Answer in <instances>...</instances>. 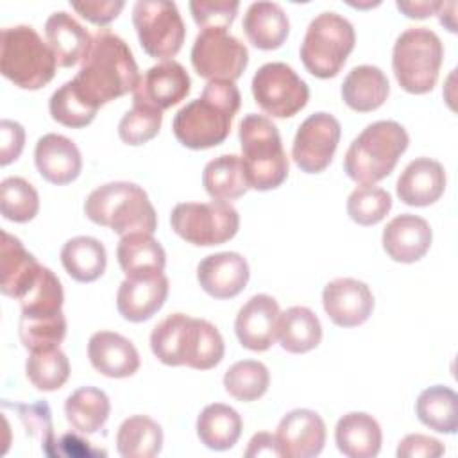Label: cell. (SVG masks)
<instances>
[{"mask_svg":"<svg viewBox=\"0 0 458 458\" xmlns=\"http://www.w3.org/2000/svg\"><path fill=\"white\" fill-rule=\"evenodd\" d=\"M442 2H435V0H415V2H397V9L408 16V18H417V20H422V18H428L435 13H438V7H440Z\"/></svg>","mask_w":458,"mask_h":458,"instance_id":"53","label":"cell"},{"mask_svg":"<svg viewBox=\"0 0 458 458\" xmlns=\"http://www.w3.org/2000/svg\"><path fill=\"white\" fill-rule=\"evenodd\" d=\"M243 32L259 50L279 48L290 32V21L276 2H254L243 16Z\"/></svg>","mask_w":458,"mask_h":458,"instance_id":"29","label":"cell"},{"mask_svg":"<svg viewBox=\"0 0 458 458\" xmlns=\"http://www.w3.org/2000/svg\"><path fill=\"white\" fill-rule=\"evenodd\" d=\"M111 411V403L106 392L95 386H82L72 392L64 403L68 424L84 435L97 433L106 424Z\"/></svg>","mask_w":458,"mask_h":458,"instance_id":"35","label":"cell"},{"mask_svg":"<svg viewBox=\"0 0 458 458\" xmlns=\"http://www.w3.org/2000/svg\"><path fill=\"white\" fill-rule=\"evenodd\" d=\"M340 122L324 111L310 114L297 129L292 145L295 165L306 174H318L329 166L340 141Z\"/></svg>","mask_w":458,"mask_h":458,"instance_id":"14","label":"cell"},{"mask_svg":"<svg viewBox=\"0 0 458 458\" xmlns=\"http://www.w3.org/2000/svg\"><path fill=\"white\" fill-rule=\"evenodd\" d=\"M168 297V279L163 272L125 277L116 293L118 313L129 322H145L154 317Z\"/></svg>","mask_w":458,"mask_h":458,"instance_id":"18","label":"cell"},{"mask_svg":"<svg viewBox=\"0 0 458 458\" xmlns=\"http://www.w3.org/2000/svg\"><path fill=\"white\" fill-rule=\"evenodd\" d=\"M392 208V197L386 190L374 184H361L347 199V215L358 225L379 224Z\"/></svg>","mask_w":458,"mask_h":458,"instance_id":"44","label":"cell"},{"mask_svg":"<svg viewBox=\"0 0 458 458\" xmlns=\"http://www.w3.org/2000/svg\"><path fill=\"white\" fill-rule=\"evenodd\" d=\"M256 104L274 118L297 114L310 98L308 84L286 63H267L252 77Z\"/></svg>","mask_w":458,"mask_h":458,"instance_id":"13","label":"cell"},{"mask_svg":"<svg viewBox=\"0 0 458 458\" xmlns=\"http://www.w3.org/2000/svg\"><path fill=\"white\" fill-rule=\"evenodd\" d=\"M191 89V81L186 68L166 59L150 66L138 81L132 91V104H141L165 111L188 97Z\"/></svg>","mask_w":458,"mask_h":458,"instance_id":"15","label":"cell"},{"mask_svg":"<svg viewBox=\"0 0 458 458\" xmlns=\"http://www.w3.org/2000/svg\"><path fill=\"white\" fill-rule=\"evenodd\" d=\"M163 447L161 426L147 415L125 419L116 433V451L123 458H152Z\"/></svg>","mask_w":458,"mask_h":458,"instance_id":"37","label":"cell"},{"mask_svg":"<svg viewBox=\"0 0 458 458\" xmlns=\"http://www.w3.org/2000/svg\"><path fill=\"white\" fill-rule=\"evenodd\" d=\"M245 456L247 458H252V456H281V449H279V442H277L276 435L267 433V431L256 433L250 438L249 447L245 449Z\"/></svg>","mask_w":458,"mask_h":458,"instance_id":"52","label":"cell"},{"mask_svg":"<svg viewBox=\"0 0 458 458\" xmlns=\"http://www.w3.org/2000/svg\"><path fill=\"white\" fill-rule=\"evenodd\" d=\"M161 122L163 111L141 104H132V109H129L118 123V136L125 145H143L157 136Z\"/></svg>","mask_w":458,"mask_h":458,"instance_id":"45","label":"cell"},{"mask_svg":"<svg viewBox=\"0 0 458 458\" xmlns=\"http://www.w3.org/2000/svg\"><path fill=\"white\" fill-rule=\"evenodd\" d=\"M381 428L365 411H349L338 419L335 442L342 454L349 458H374L381 449Z\"/></svg>","mask_w":458,"mask_h":458,"instance_id":"27","label":"cell"},{"mask_svg":"<svg viewBox=\"0 0 458 458\" xmlns=\"http://www.w3.org/2000/svg\"><path fill=\"white\" fill-rule=\"evenodd\" d=\"M55 453L57 456H95L100 454V451H95L91 447V442L81 438L75 433H66L55 442Z\"/></svg>","mask_w":458,"mask_h":458,"instance_id":"51","label":"cell"},{"mask_svg":"<svg viewBox=\"0 0 458 458\" xmlns=\"http://www.w3.org/2000/svg\"><path fill=\"white\" fill-rule=\"evenodd\" d=\"M48 109H50V116L57 123L72 129H81L89 125L98 111L77 91L72 81L64 82L59 89L52 93Z\"/></svg>","mask_w":458,"mask_h":458,"instance_id":"41","label":"cell"},{"mask_svg":"<svg viewBox=\"0 0 458 458\" xmlns=\"http://www.w3.org/2000/svg\"><path fill=\"white\" fill-rule=\"evenodd\" d=\"M276 438L279 442L281 456L313 458L324 449L326 424L317 411L297 408L281 419Z\"/></svg>","mask_w":458,"mask_h":458,"instance_id":"17","label":"cell"},{"mask_svg":"<svg viewBox=\"0 0 458 458\" xmlns=\"http://www.w3.org/2000/svg\"><path fill=\"white\" fill-rule=\"evenodd\" d=\"M20 340L29 352L59 347L66 336L64 313L54 317H20Z\"/></svg>","mask_w":458,"mask_h":458,"instance_id":"43","label":"cell"},{"mask_svg":"<svg viewBox=\"0 0 458 458\" xmlns=\"http://www.w3.org/2000/svg\"><path fill=\"white\" fill-rule=\"evenodd\" d=\"M150 349L168 367L186 365L195 370L216 367L225 351L224 338L211 322L184 313H172L152 329Z\"/></svg>","mask_w":458,"mask_h":458,"instance_id":"3","label":"cell"},{"mask_svg":"<svg viewBox=\"0 0 458 458\" xmlns=\"http://www.w3.org/2000/svg\"><path fill=\"white\" fill-rule=\"evenodd\" d=\"M433 231L417 215L403 213L392 218L383 229V249L397 263H415L429 250Z\"/></svg>","mask_w":458,"mask_h":458,"instance_id":"21","label":"cell"},{"mask_svg":"<svg viewBox=\"0 0 458 458\" xmlns=\"http://www.w3.org/2000/svg\"><path fill=\"white\" fill-rule=\"evenodd\" d=\"M415 413L429 429L453 435L458 429V395L444 385L429 386L419 394Z\"/></svg>","mask_w":458,"mask_h":458,"instance_id":"36","label":"cell"},{"mask_svg":"<svg viewBox=\"0 0 458 458\" xmlns=\"http://www.w3.org/2000/svg\"><path fill=\"white\" fill-rule=\"evenodd\" d=\"M408 143V132L401 123L377 120L352 140L344 157V170L354 182L376 184L392 174Z\"/></svg>","mask_w":458,"mask_h":458,"instance_id":"5","label":"cell"},{"mask_svg":"<svg viewBox=\"0 0 458 458\" xmlns=\"http://www.w3.org/2000/svg\"><path fill=\"white\" fill-rule=\"evenodd\" d=\"M445 190L444 166L429 157H417L406 165L397 179L395 193L401 202L415 208L435 204Z\"/></svg>","mask_w":458,"mask_h":458,"instance_id":"24","label":"cell"},{"mask_svg":"<svg viewBox=\"0 0 458 458\" xmlns=\"http://www.w3.org/2000/svg\"><path fill=\"white\" fill-rule=\"evenodd\" d=\"M242 428L240 413L224 403L208 404L197 417V437L213 451L231 449L238 442Z\"/></svg>","mask_w":458,"mask_h":458,"instance_id":"33","label":"cell"},{"mask_svg":"<svg viewBox=\"0 0 458 458\" xmlns=\"http://www.w3.org/2000/svg\"><path fill=\"white\" fill-rule=\"evenodd\" d=\"M444 453L445 447L440 440L420 433L406 435L397 445L399 458H438Z\"/></svg>","mask_w":458,"mask_h":458,"instance_id":"48","label":"cell"},{"mask_svg":"<svg viewBox=\"0 0 458 458\" xmlns=\"http://www.w3.org/2000/svg\"><path fill=\"white\" fill-rule=\"evenodd\" d=\"M322 304L335 326L356 327L372 315L374 295L363 281L338 277L324 286Z\"/></svg>","mask_w":458,"mask_h":458,"instance_id":"16","label":"cell"},{"mask_svg":"<svg viewBox=\"0 0 458 458\" xmlns=\"http://www.w3.org/2000/svg\"><path fill=\"white\" fill-rule=\"evenodd\" d=\"M25 374L38 390L54 392L68 381L70 361L59 347L48 351H34L25 361Z\"/></svg>","mask_w":458,"mask_h":458,"instance_id":"40","label":"cell"},{"mask_svg":"<svg viewBox=\"0 0 458 458\" xmlns=\"http://www.w3.org/2000/svg\"><path fill=\"white\" fill-rule=\"evenodd\" d=\"M202 184L211 199L224 202L240 199L250 188L242 157L236 154H224L211 159L204 166Z\"/></svg>","mask_w":458,"mask_h":458,"instance_id":"32","label":"cell"},{"mask_svg":"<svg viewBox=\"0 0 458 458\" xmlns=\"http://www.w3.org/2000/svg\"><path fill=\"white\" fill-rule=\"evenodd\" d=\"M116 258L125 277L157 274L166 265L165 249L150 233L123 234L116 247Z\"/></svg>","mask_w":458,"mask_h":458,"instance_id":"30","label":"cell"},{"mask_svg":"<svg viewBox=\"0 0 458 458\" xmlns=\"http://www.w3.org/2000/svg\"><path fill=\"white\" fill-rule=\"evenodd\" d=\"M132 23L141 48L156 59H172L184 43L186 27L174 2L138 0L132 7Z\"/></svg>","mask_w":458,"mask_h":458,"instance_id":"11","label":"cell"},{"mask_svg":"<svg viewBox=\"0 0 458 458\" xmlns=\"http://www.w3.org/2000/svg\"><path fill=\"white\" fill-rule=\"evenodd\" d=\"M240 4L234 0H195L190 2V11L200 29H229L236 18Z\"/></svg>","mask_w":458,"mask_h":458,"instance_id":"47","label":"cell"},{"mask_svg":"<svg viewBox=\"0 0 458 458\" xmlns=\"http://www.w3.org/2000/svg\"><path fill=\"white\" fill-rule=\"evenodd\" d=\"M61 263L68 276L77 283H93L104 274L107 254L97 238L75 236L63 245Z\"/></svg>","mask_w":458,"mask_h":458,"instance_id":"34","label":"cell"},{"mask_svg":"<svg viewBox=\"0 0 458 458\" xmlns=\"http://www.w3.org/2000/svg\"><path fill=\"white\" fill-rule=\"evenodd\" d=\"M50 47L30 25L4 27L0 34V72L21 89H39L55 75Z\"/></svg>","mask_w":458,"mask_h":458,"instance_id":"7","label":"cell"},{"mask_svg":"<svg viewBox=\"0 0 458 458\" xmlns=\"http://www.w3.org/2000/svg\"><path fill=\"white\" fill-rule=\"evenodd\" d=\"M247 259L238 252H216L197 265V281L213 299L236 297L249 283Z\"/></svg>","mask_w":458,"mask_h":458,"instance_id":"20","label":"cell"},{"mask_svg":"<svg viewBox=\"0 0 458 458\" xmlns=\"http://www.w3.org/2000/svg\"><path fill=\"white\" fill-rule=\"evenodd\" d=\"M279 304L267 293L250 297L238 311L234 331L240 344L256 352H263L276 342V329L279 318Z\"/></svg>","mask_w":458,"mask_h":458,"instance_id":"19","label":"cell"},{"mask_svg":"<svg viewBox=\"0 0 458 458\" xmlns=\"http://www.w3.org/2000/svg\"><path fill=\"white\" fill-rule=\"evenodd\" d=\"M240 104L242 95L234 82L209 81L199 98L175 113L172 129L177 141L193 150L224 143Z\"/></svg>","mask_w":458,"mask_h":458,"instance_id":"2","label":"cell"},{"mask_svg":"<svg viewBox=\"0 0 458 458\" xmlns=\"http://www.w3.org/2000/svg\"><path fill=\"white\" fill-rule=\"evenodd\" d=\"M88 358L93 369L107 377H129L140 369V354L134 344L113 331H97L91 335Z\"/></svg>","mask_w":458,"mask_h":458,"instance_id":"23","label":"cell"},{"mask_svg":"<svg viewBox=\"0 0 458 458\" xmlns=\"http://www.w3.org/2000/svg\"><path fill=\"white\" fill-rule=\"evenodd\" d=\"M238 136L249 186L258 191L281 186L288 177L290 163L276 123L263 114L249 113L240 122Z\"/></svg>","mask_w":458,"mask_h":458,"instance_id":"6","label":"cell"},{"mask_svg":"<svg viewBox=\"0 0 458 458\" xmlns=\"http://www.w3.org/2000/svg\"><path fill=\"white\" fill-rule=\"evenodd\" d=\"M0 211L4 218L25 224L39 211V197L36 188L23 177H7L0 182Z\"/></svg>","mask_w":458,"mask_h":458,"instance_id":"42","label":"cell"},{"mask_svg":"<svg viewBox=\"0 0 458 458\" xmlns=\"http://www.w3.org/2000/svg\"><path fill=\"white\" fill-rule=\"evenodd\" d=\"M190 57L197 75L208 79V82H234L247 68L249 50L225 29H200Z\"/></svg>","mask_w":458,"mask_h":458,"instance_id":"12","label":"cell"},{"mask_svg":"<svg viewBox=\"0 0 458 458\" xmlns=\"http://www.w3.org/2000/svg\"><path fill=\"white\" fill-rule=\"evenodd\" d=\"M170 225L188 243L211 247L225 243L238 233L240 215L224 200L181 202L170 213Z\"/></svg>","mask_w":458,"mask_h":458,"instance_id":"10","label":"cell"},{"mask_svg":"<svg viewBox=\"0 0 458 458\" xmlns=\"http://www.w3.org/2000/svg\"><path fill=\"white\" fill-rule=\"evenodd\" d=\"M34 161L39 175L57 186L75 181L82 170V157L77 145L70 138L55 132H48L38 140Z\"/></svg>","mask_w":458,"mask_h":458,"instance_id":"22","label":"cell"},{"mask_svg":"<svg viewBox=\"0 0 458 458\" xmlns=\"http://www.w3.org/2000/svg\"><path fill=\"white\" fill-rule=\"evenodd\" d=\"M444 59L440 38L428 27H410L395 39L392 68L399 86L413 95L429 93Z\"/></svg>","mask_w":458,"mask_h":458,"instance_id":"8","label":"cell"},{"mask_svg":"<svg viewBox=\"0 0 458 458\" xmlns=\"http://www.w3.org/2000/svg\"><path fill=\"white\" fill-rule=\"evenodd\" d=\"M64 293L61 281L57 276L41 267L36 281L27 290V293L20 299L21 317H54L63 313Z\"/></svg>","mask_w":458,"mask_h":458,"instance_id":"38","label":"cell"},{"mask_svg":"<svg viewBox=\"0 0 458 458\" xmlns=\"http://www.w3.org/2000/svg\"><path fill=\"white\" fill-rule=\"evenodd\" d=\"M45 36L55 63L61 68H70L82 61L93 38L72 14L64 11H55L48 16L45 23Z\"/></svg>","mask_w":458,"mask_h":458,"instance_id":"26","label":"cell"},{"mask_svg":"<svg viewBox=\"0 0 458 458\" xmlns=\"http://www.w3.org/2000/svg\"><path fill=\"white\" fill-rule=\"evenodd\" d=\"M41 267L16 236L2 231L0 292L4 295L20 301L36 281Z\"/></svg>","mask_w":458,"mask_h":458,"instance_id":"25","label":"cell"},{"mask_svg":"<svg viewBox=\"0 0 458 458\" xmlns=\"http://www.w3.org/2000/svg\"><path fill=\"white\" fill-rule=\"evenodd\" d=\"M140 73L129 45L107 29H98L72 79L77 91L97 109L134 91Z\"/></svg>","mask_w":458,"mask_h":458,"instance_id":"1","label":"cell"},{"mask_svg":"<svg viewBox=\"0 0 458 458\" xmlns=\"http://www.w3.org/2000/svg\"><path fill=\"white\" fill-rule=\"evenodd\" d=\"M270 385L268 369L256 360H242L233 363L224 374L225 392L242 403H250L265 395Z\"/></svg>","mask_w":458,"mask_h":458,"instance_id":"39","label":"cell"},{"mask_svg":"<svg viewBox=\"0 0 458 458\" xmlns=\"http://www.w3.org/2000/svg\"><path fill=\"white\" fill-rule=\"evenodd\" d=\"M390 84L381 68L372 64L354 66L342 82V100L358 113L376 111L385 104Z\"/></svg>","mask_w":458,"mask_h":458,"instance_id":"28","label":"cell"},{"mask_svg":"<svg viewBox=\"0 0 458 458\" xmlns=\"http://www.w3.org/2000/svg\"><path fill=\"white\" fill-rule=\"evenodd\" d=\"M25 145V129L14 120L0 122V165L7 166L16 161Z\"/></svg>","mask_w":458,"mask_h":458,"instance_id":"49","label":"cell"},{"mask_svg":"<svg viewBox=\"0 0 458 458\" xmlns=\"http://www.w3.org/2000/svg\"><path fill=\"white\" fill-rule=\"evenodd\" d=\"M276 338L284 351L302 354L320 344L322 326L318 317L310 308L292 306L279 313Z\"/></svg>","mask_w":458,"mask_h":458,"instance_id":"31","label":"cell"},{"mask_svg":"<svg viewBox=\"0 0 458 458\" xmlns=\"http://www.w3.org/2000/svg\"><path fill=\"white\" fill-rule=\"evenodd\" d=\"M354 43L352 23L333 11H326L310 21L299 50L301 61L311 75L331 79L344 68Z\"/></svg>","mask_w":458,"mask_h":458,"instance_id":"9","label":"cell"},{"mask_svg":"<svg viewBox=\"0 0 458 458\" xmlns=\"http://www.w3.org/2000/svg\"><path fill=\"white\" fill-rule=\"evenodd\" d=\"M84 215L97 225L109 227L123 236L129 233H150L157 227V215L147 191L129 181L106 182L95 188L86 202Z\"/></svg>","mask_w":458,"mask_h":458,"instance_id":"4","label":"cell"},{"mask_svg":"<svg viewBox=\"0 0 458 458\" xmlns=\"http://www.w3.org/2000/svg\"><path fill=\"white\" fill-rule=\"evenodd\" d=\"M70 5L88 21L95 25H107L120 14L125 4L122 0H104V2L86 0V2H72Z\"/></svg>","mask_w":458,"mask_h":458,"instance_id":"50","label":"cell"},{"mask_svg":"<svg viewBox=\"0 0 458 458\" xmlns=\"http://www.w3.org/2000/svg\"><path fill=\"white\" fill-rule=\"evenodd\" d=\"M7 403V401H5ZM9 408L16 413L20 422L25 428V435H29L32 440L41 444L43 454L47 456H57L55 453V438L52 431V417L50 408L47 403H36V404H18V403H7Z\"/></svg>","mask_w":458,"mask_h":458,"instance_id":"46","label":"cell"}]
</instances>
